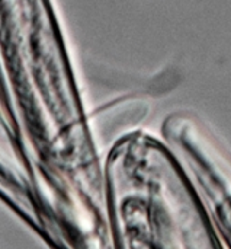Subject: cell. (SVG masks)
<instances>
[{"mask_svg": "<svg viewBox=\"0 0 231 249\" xmlns=\"http://www.w3.org/2000/svg\"><path fill=\"white\" fill-rule=\"evenodd\" d=\"M181 159L226 248L231 249V159L213 134L189 140Z\"/></svg>", "mask_w": 231, "mask_h": 249, "instance_id": "2", "label": "cell"}, {"mask_svg": "<svg viewBox=\"0 0 231 249\" xmlns=\"http://www.w3.org/2000/svg\"><path fill=\"white\" fill-rule=\"evenodd\" d=\"M51 6L1 22L3 200L54 249H114L106 159Z\"/></svg>", "mask_w": 231, "mask_h": 249, "instance_id": "1", "label": "cell"}]
</instances>
